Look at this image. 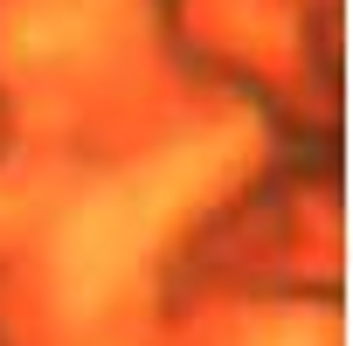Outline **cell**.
<instances>
[{"instance_id": "6da1fadb", "label": "cell", "mask_w": 353, "mask_h": 346, "mask_svg": "<svg viewBox=\"0 0 353 346\" xmlns=\"http://www.w3.org/2000/svg\"><path fill=\"white\" fill-rule=\"evenodd\" d=\"M208 166H215L208 145L201 152H166V159L125 173V181H111L104 194H90L70 215V229L56 236V291H63V305L70 312H97L132 277V263L152 250L159 222L201 187Z\"/></svg>"}, {"instance_id": "7a4b0ae2", "label": "cell", "mask_w": 353, "mask_h": 346, "mask_svg": "<svg viewBox=\"0 0 353 346\" xmlns=\"http://www.w3.org/2000/svg\"><path fill=\"white\" fill-rule=\"evenodd\" d=\"M97 28H104V14L90 0H35V8H21V21H14V49L49 63V56H77Z\"/></svg>"}]
</instances>
